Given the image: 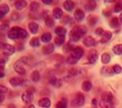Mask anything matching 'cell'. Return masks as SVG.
I'll return each instance as SVG.
<instances>
[{"mask_svg":"<svg viewBox=\"0 0 122 108\" xmlns=\"http://www.w3.org/2000/svg\"><path fill=\"white\" fill-rule=\"evenodd\" d=\"M3 47H4V43L0 42V51H2V50H3Z\"/></svg>","mask_w":122,"mask_h":108,"instance_id":"obj_52","label":"cell"},{"mask_svg":"<svg viewBox=\"0 0 122 108\" xmlns=\"http://www.w3.org/2000/svg\"><path fill=\"white\" fill-rule=\"evenodd\" d=\"M27 6V3L25 0H17L15 2V8L17 10H24Z\"/></svg>","mask_w":122,"mask_h":108,"instance_id":"obj_12","label":"cell"},{"mask_svg":"<svg viewBox=\"0 0 122 108\" xmlns=\"http://www.w3.org/2000/svg\"><path fill=\"white\" fill-rule=\"evenodd\" d=\"M8 108H16V106L14 104H9L8 105Z\"/></svg>","mask_w":122,"mask_h":108,"instance_id":"obj_56","label":"cell"},{"mask_svg":"<svg viewBox=\"0 0 122 108\" xmlns=\"http://www.w3.org/2000/svg\"><path fill=\"white\" fill-rule=\"evenodd\" d=\"M54 0H42V2L44 4H47V5H50V4H52L53 3Z\"/></svg>","mask_w":122,"mask_h":108,"instance_id":"obj_49","label":"cell"},{"mask_svg":"<svg viewBox=\"0 0 122 108\" xmlns=\"http://www.w3.org/2000/svg\"><path fill=\"white\" fill-rule=\"evenodd\" d=\"M64 13H63V10L62 9H60V8H55L54 9V11H53V17L54 19H62Z\"/></svg>","mask_w":122,"mask_h":108,"instance_id":"obj_20","label":"cell"},{"mask_svg":"<svg viewBox=\"0 0 122 108\" xmlns=\"http://www.w3.org/2000/svg\"><path fill=\"white\" fill-rule=\"evenodd\" d=\"M10 1H13V0H10Z\"/></svg>","mask_w":122,"mask_h":108,"instance_id":"obj_60","label":"cell"},{"mask_svg":"<svg viewBox=\"0 0 122 108\" xmlns=\"http://www.w3.org/2000/svg\"><path fill=\"white\" fill-rule=\"evenodd\" d=\"M28 29L32 34H36L39 31V25L36 23H28Z\"/></svg>","mask_w":122,"mask_h":108,"instance_id":"obj_15","label":"cell"},{"mask_svg":"<svg viewBox=\"0 0 122 108\" xmlns=\"http://www.w3.org/2000/svg\"><path fill=\"white\" fill-rule=\"evenodd\" d=\"M66 21H68V17H66V18H65V19L63 21V23H67Z\"/></svg>","mask_w":122,"mask_h":108,"instance_id":"obj_55","label":"cell"},{"mask_svg":"<svg viewBox=\"0 0 122 108\" xmlns=\"http://www.w3.org/2000/svg\"><path fill=\"white\" fill-rule=\"evenodd\" d=\"M67 107V99H62L57 104L55 108H66Z\"/></svg>","mask_w":122,"mask_h":108,"instance_id":"obj_26","label":"cell"},{"mask_svg":"<svg viewBox=\"0 0 122 108\" xmlns=\"http://www.w3.org/2000/svg\"><path fill=\"white\" fill-rule=\"evenodd\" d=\"M91 89H92V83H91L90 81L83 82V84H82V90L84 92H89Z\"/></svg>","mask_w":122,"mask_h":108,"instance_id":"obj_28","label":"cell"},{"mask_svg":"<svg viewBox=\"0 0 122 108\" xmlns=\"http://www.w3.org/2000/svg\"><path fill=\"white\" fill-rule=\"evenodd\" d=\"M39 3L38 2H32L31 4H30L29 5V9H30V11H31V12H36L37 11V10L39 9Z\"/></svg>","mask_w":122,"mask_h":108,"instance_id":"obj_37","label":"cell"},{"mask_svg":"<svg viewBox=\"0 0 122 108\" xmlns=\"http://www.w3.org/2000/svg\"><path fill=\"white\" fill-rule=\"evenodd\" d=\"M27 63V57L26 56H23L20 60H18L15 63H14V69L15 71L20 74V75H25V70L24 68V65H25Z\"/></svg>","mask_w":122,"mask_h":108,"instance_id":"obj_2","label":"cell"},{"mask_svg":"<svg viewBox=\"0 0 122 108\" xmlns=\"http://www.w3.org/2000/svg\"><path fill=\"white\" fill-rule=\"evenodd\" d=\"M64 8L66 10L67 12L72 11L73 8H74V3H73V1H71V0H66V1L64 2Z\"/></svg>","mask_w":122,"mask_h":108,"instance_id":"obj_16","label":"cell"},{"mask_svg":"<svg viewBox=\"0 0 122 108\" xmlns=\"http://www.w3.org/2000/svg\"><path fill=\"white\" fill-rule=\"evenodd\" d=\"M76 73H77V70H76V69H74V68H70V69L68 70V76H70V77L75 76V75H76Z\"/></svg>","mask_w":122,"mask_h":108,"instance_id":"obj_42","label":"cell"},{"mask_svg":"<svg viewBox=\"0 0 122 108\" xmlns=\"http://www.w3.org/2000/svg\"><path fill=\"white\" fill-rule=\"evenodd\" d=\"M84 101H85V97H84L83 94L78 93L71 102V107L72 108H79L84 104Z\"/></svg>","mask_w":122,"mask_h":108,"instance_id":"obj_3","label":"cell"},{"mask_svg":"<svg viewBox=\"0 0 122 108\" xmlns=\"http://www.w3.org/2000/svg\"><path fill=\"white\" fill-rule=\"evenodd\" d=\"M102 100L114 103V96H113V94H111V93L106 92V93H104L103 94H102Z\"/></svg>","mask_w":122,"mask_h":108,"instance_id":"obj_7","label":"cell"},{"mask_svg":"<svg viewBox=\"0 0 122 108\" xmlns=\"http://www.w3.org/2000/svg\"><path fill=\"white\" fill-rule=\"evenodd\" d=\"M29 108H34V106H33V105H30V107H29Z\"/></svg>","mask_w":122,"mask_h":108,"instance_id":"obj_59","label":"cell"},{"mask_svg":"<svg viewBox=\"0 0 122 108\" xmlns=\"http://www.w3.org/2000/svg\"><path fill=\"white\" fill-rule=\"evenodd\" d=\"M4 17H5V15H4L3 13H1V12H0V21H2V19H4Z\"/></svg>","mask_w":122,"mask_h":108,"instance_id":"obj_51","label":"cell"},{"mask_svg":"<svg viewBox=\"0 0 122 108\" xmlns=\"http://www.w3.org/2000/svg\"><path fill=\"white\" fill-rule=\"evenodd\" d=\"M55 32L59 37H65V35L66 34V29L63 26H58L55 29Z\"/></svg>","mask_w":122,"mask_h":108,"instance_id":"obj_19","label":"cell"},{"mask_svg":"<svg viewBox=\"0 0 122 108\" xmlns=\"http://www.w3.org/2000/svg\"><path fill=\"white\" fill-rule=\"evenodd\" d=\"M9 11H10V9H9V6L7 4L4 3V4L0 5V12H1V13H3L4 15H6V14L9 13Z\"/></svg>","mask_w":122,"mask_h":108,"instance_id":"obj_36","label":"cell"},{"mask_svg":"<svg viewBox=\"0 0 122 108\" xmlns=\"http://www.w3.org/2000/svg\"><path fill=\"white\" fill-rule=\"evenodd\" d=\"M97 58H98V53H97V51L96 50H92V51L89 53V55H88V61H89V62L95 63L97 61Z\"/></svg>","mask_w":122,"mask_h":108,"instance_id":"obj_9","label":"cell"},{"mask_svg":"<svg viewBox=\"0 0 122 108\" xmlns=\"http://www.w3.org/2000/svg\"><path fill=\"white\" fill-rule=\"evenodd\" d=\"M34 92V88H32V87H29L28 89H27V92L26 93H28V94H32Z\"/></svg>","mask_w":122,"mask_h":108,"instance_id":"obj_50","label":"cell"},{"mask_svg":"<svg viewBox=\"0 0 122 108\" xmlns=\"http://www.w3.org/2000/svg\"><path fill=\"white\" fill-rule=\"evenodd\" d=\"M11 18H12V19H13V21H17V19L20 18V15H19L17 12H13V13H12V16H11Z\"/></svg>","mask_w":122,"mask_h":108,"instance_id":"obj_45","label":"cell"},{"mask_svg":"<svg viewBox=\"0 0 122 108\" xmlns=\"http://www.w3.org/2000/svg\"><path fill=\"white\" fill-rule=\"evenodd\" d=\"M87 22L91 26H93L98 23V18L95 17V16H89L88 19H87Z\"/></svg>","mask_w":122,"mask_h":108,"instance_id":"obj_30","label":"cell"},{"mask_svg":"<svg viewBox=\"0 0 122 108\" xmlns=\"http://www.w3.org/2000/svg\"><path fill=\"white\" fill-rule=\"evenodd\" d=\"M38 104L43 108H49L51 106V100L48 99V97H43V99H41L39 100Z\"/></svg>","mask_w":122,"mask_h":108,"instance_id":"obj_14","label":"cell"},{"mask_svg":"<svg viewBox=\"0 0 122 108\" xmlns=\"http://www.w3.org/2000/svg\"><path fill=\"white\" fill-rule=\"evenodd\" d=\"M65 43V37H57L55 39V45L56 46H62Z\"/></svg>","mask_w":122,"mask_h":108,"instance_id":"obj_41","label":"cell"},{"mask_svg":"<svg viewBox=\"0 0 122 108\" xmlns=\"http://www.w3.org/2000/svg\"><path fill=\"white\" fill-rule=\"evenodd\" d=\"M30 77H31V80H32V82H34V83H36V82H38L39 80H40V73H39V71H33L32 73H31V75H30Z\"/></svg>","mask_w":122,"mask_h":108,"instance_id":"obj_29","label":"cell"},{"mask_svg":"<svg viewBox=\"0 0 122 108\" xmlns=\"http://www.w3.org/2000/svg\"><path fill=\"white\" fill-rule=\"evenodd\" d=\"M97 103H98V102H97V99H93V104H94V105H96Z\"/></svg>","mask_w":122,"mask_h":108,"instance_id":"obj_58","label":"cell"},{"mask_svg":"<svg viewBox=\"0 0 122 108\" xmlns=\"http://www.w3.org/2000/svg\"><path fill=\"white\" fill-rule=\"evenodd\" d=\"M111 69H112L113 74H119V73L122 72V67H121L120 65H118V64L113 65L112 67H111Z\"/></svg>","mask_w":122,"mask_h":108,"instance_id":"obj_39","label":"cell"},{"mask_svg":"<svg viewBox=\"0 0 122 108\" xmlns=\"http://www.w3.org/2000/svg\"><path fill=\"white\" fill-rule=\"evenodd\" d=\"M45 24H46L48 27H52V26H54L55 22H54V19H53L52 18L49 17V18H47V19H45Z\"/></svg>","mask_w":122,"mask_h":108,"instance_id":"obj_40","label":"cell"},{"mask_svg":"<svg viewBox=\"0 0 122 108\" xmlns=\"http://www.w3.org/2000/svg\"><path fill=\"white\" fill-rule=\"evenodd\" d=\"M83 44L86 47H93V46H95L96 41H95V39L92 36H87V37H85L83 39Z\"/></svg>","mask_w":122,"mask_h":108,"instance_id":"obj_8","label":"cell"},{"mask_svg":"<svg viewBox=\"0 0 122 108\" xmlns=\"http://www.w3.org/2000/svg\"><path fill=\"white\" fill-rule=\"evenodd\" d=\"M95 33H96L97 35H103V34L105 33V31H104V29L102 28V27H99V28H97V29H96Z\"/></svg>","mask_w":122,"mask_h":108,"instance_id":"obj_43","label":"cell"},{"mask_svg":"<svg viewBox=\"0 0 122 108\" xmlns=\"http://www.w3.org/2000/svg\"><path fill=\"white\" fill-rule=\"evenodd\" d=\"M112 51L115 55L117 56H120L122 55V44H118V45H115L112 49Z\"/></svg>","mask_w":122,"mask_h":108,"instance_id":"obj_32","label":"cell"},{"mask_svg":"<svg viewBox=\"0 0 122 108\" xmlns=\"http://www.w3.org/2000/svg\"><path fill=\"white\" fill-rule=\"evenodd\" d=\"M15 51H16L15 46H13V45H11V44H4L3 50H2V52H3V55H4V56H9L13 55V54L15 53Z\"/></svg>","mask_w":122,"mask_h":108,"instance_id":"obj_4","label":"cell"},{"mask_svg":"<svg viewBox=\"0 0 122 108\" xmlns=\"http://www.w3.org/2000/svg\"><path fill=\"white\" fill-rule=\"evenodd\" d=\"M49 14H50L49 11H43V12H42V18L46 19L47 18H49Z\"/></svg>","mask_w":122,"mask_h":108,"instance_id":"obj_47","label":"cell"},{"mask_svg":"<svg viewBox=\"0 0 122 108\" xmlns=\"http://www.w3.org/2000/svg\"><path fill=\"white\" fill-rule=\"evenodd\" d=\"M99 105L101 108H114V103L112 102H107V101H105V100H101L99 102Z\"/></svg>","mask_w":122,"mask_h":108,"instance_id":"obj_23","label":"cell"},{"mask_svg":"<svg viewBox=\"0 0 122 108\" xmlns=\"http://www.w3.org/2000/svg\"><path fill=\"white\" fill-rule=\"evenodd\" d=\"M6 30H8V23H6V24L4 23L2 25H0V32H4Z\"/></svg>","mask_w":122,"mask_h":108,"instance_id":"obj_44","label":"cell"},{"mask_svg":"<svg viewBox=\"0 0 122 108\" xmlns=\"http://www.w3.org/2000/svg\"><path fill=\"white\" fill-rule=\"evenodd\" d=\"M84 17H85V15H84L82 10L77 9L76 11H75V13H74V19H76L77 22H82L83 19H84Z\"/></svg>","mask_w":122,"mask_h":108,"instance_id":"obj_13","label":"cell"},{"mask_svg":"<svg viewBox=\"0 0 122 108\" xmlns=\"http://www.w3.org/2000/svg\"><path fill=\"white\" fill-rule=\"evenodd\" d=\"M10 84H11L13 87H18V86L23 85V81L18 77H13L10 79Z\"/></svg>","mask_w":122,"mask_h":108,"instance_id":"obj_21","label":"cell"},{"mask_svg":"<svg viewBox=\"0 0 122 108\" xmlns=\"http://www.w3.org/2000/svg\"><path fill=\"white\" fill-rule=\"evenodd\" d=\"M120 21H119V19H117V18H113V19H111V21H110V26L112 27V28H116V27H118L119 25H120Z\"/></svg>","mask_w":122,"mask_h":108,"instance_id":"obj_31","label":"cell"},{"mask_svg":"<svg viewBox=\"0 0 122 108\" xmlns=\"http://www.w3.org/2000/svg\"><path fill=\"white\" fill-rule=\"evenodd\" d=\"M115 0H105V2L106 3H112V2H114Z\"/></svg>","mask_w":122,"mask_h":108,"instance_id":"obj_53","label":"cell"},{"mask_svg":"<svg viewBox=\"0 0 122 108\" xmlns=\"http://www.w3.org/2000/svg\"><path fill=\"white\" fill-rule=\"evenodd\" d=\"M96 7H97V3H96L95 0H89V1L85 4V9L89 12L94 11L96 9Z\"/></svg>","mask_w":122,"mask_h":108,"instance_id":"obj_10","label":"cell"},{"mask_svg":"<svg viewBox=\"0 0 122 108\" xmlns=\"http://www.w3.org/2000/svg\"><path fill=\"white\" fill-rule=\"evenodd\" d=\"M50 84L53 85L56 88H59V87L62 86V81H61L60 79H58V78L55 77V76H51L50 77Z\"/></svg>","mask_w":122,"mask_h":108,"instance_id":"obj_18","label":"cell"},{"mask_svg":"<svg viewBox=\"0 0 122 108\" xmlns=\"http://www.w3.org/2000/svg\"><path fill=\"white\" fill-rule=\"evenodd\" d=\"M5 64H6V60L0 57V78H3L5 75V71H4Z\"/></svg>","mask_w":122,"mask_h":108,"instance_id":"obj_24","label":"cell"},{"mask_svg":"<svg viewBox=\"0 0 122 108\" xmlns=\"http://www.w3.org/2000/svg\"><path fill=\"white\" fill-rule=\"evenodd\" d=\"M111 36H112V34H111V32H109V31L105 32V33L103 34V37H102V39H101V43H103V44L107 43V42L110 40Z\"/></svg>","mask_w":122,"mask_h":108,"instance_id":"obj_22","label":"cell"},{"mask_svg":"<svg viewBox=\"0 0 122 108\" xmlns=\"http://www.w3.org/2000/svg\"><path fill=\"white\" fill-rule=\"evenodd\" d=\"M71 55H72L73 56H75L77 60H80V58L82 57L83 55H84V51H83L82 48L76 47V48H73V50L71 51Z\"/></svg>","mask_w":122,"mask_h":108,"instance_id":"obj_6","label":"cell"},{"mask_svg":"<svg viewBox=\"0 0 122 108\" xmlns=\"http://www.w3.org/2000/svg\"><path fill=\"white\" fill-rule=\"evenodd\" d=\"M54 50H55L54 45H52V44H48V45H46V46L43 48L42 52H43L44 55H51V54L54 52Z\"/></svg>","mask_w":122,"mask_h":108,"instance_id":"obj_17","label":"cell"},{"mask_svg":"<svg viewBox=\"0 0 122 108\" xmlns=\"http://www.w3.org/2000/svg\"><path fill=\"white\" fill-rule=\"evenodd\" d=\"M87 32V27L85 25H77L75 26L71 32H70V38L74 42H78Z\"/></svg>","mask_w":122,"mask_h":108,"instance_id":"obj_1","label":"cell"},{"mask_svg":"<svg viewBox=\"0 0 122 108\" xmlns=\"http://www.w3.org/2000/svg\"><path fill=\"white\" fill-rule=\"evenodd\" d=\"M27 37V32L26 30H25L24 28L20 27V31H19V39H25Z\"/></svg>","mask_w":122,"mask_h":108,"instance_id":"obj_38","label":"cell"},{"mask_svg":"<svg viewBox=\"0 0 122 108\" xmlns=\"http://www.w3.org/2000/svg\"><path fill=\"white\" fill-rule=\"evenodd\" d=\"M101 61H102V62H103L104 64L108 63L110 61V56L108 54H107V53L103 54V55H102V57H101Z\"/></svg>","mask_w":122,"mask_h":108,"instance_id":"obj_33","label":"cell"},{"mask_svg":"<svg viewBox=\"0 0 122 108\" xmlns=\"http://www.w3.org/2000/svg\"><path fill=\"white\" fill-rule=\"evenodd\" d=\"M0 91L3 92L4 94H7V93H8V88H6V87L3 86V85H0Z\"/></svg>","mask_w":122,"mask_h":108,"instance_id":"obj_46","label":"cell"},{"mask_svg":"<svg viewBox=\"0 0 122 108\" xmlns=\"http://www.w3.org/2000/svg\"><path fill=\"white\" fill-rule=\"evenodd\" d=\"M51 40H52V35H51V33H48V32H45L42 34L41 36V41L43 43H48L50 42Z\"/></svg>","mask_w":122,"mask_h":108,"instance_id":"obj_25","label":"cell"},{"mask_svg":"<svg viewBox=\"0 0 122 108\" xmlns=\"http://www.w3.org/2000/svg\"><path fill=\"white\" fill-rule=\"evenodd\" d=\"M119 21H120V23H122V12H121V14L119 16Z\"/></svg>","mask_w":122,"mask_h":108,"instance_id":"obj_57","label":"cell"},{"mask_svg":"<svg viewBox=\"0 0 122 108\" xmlns=\"http://www.w3.org/2000/svg\"><path fill=\"white\" fill-rule=\"evenodd\" d=\"M22 99H23V101H24L25 103L28 104V103H30V102L32 101V99H33V94H28V93H24V94H22Z\"/></svg>","mask_w":122,"mask_h":108,"instance_id":"obj_11","label":"cell"},{"mask_svg":"<svg viewBox=\"0 0 122 108\" xmlns=\"http://www.w3.org/2000/svg\"><path fill=\"white\" fill-rule=\"evenodd\" d=\"M104 14H105L106 17H109L110 16V12H108V11L107 12H104Z\"/></svg>","mask_w":122,"mask_h":108,"instance_id":"obj_54","label":"cell"},{"mask_svg":"<svg viewBox=\"0 0 122 108\" xmlns=\"http://www.w3.org/2000/svg\"><path fill=\"white\" fill-rule=\"evenodd\" d=\"M19 31H20V27L14 26L8 30L7 35L10 39H18L19 38Z\"/></svg>","mask_w":122,"mask_h":108,"instance_id":"obj_5","label":"cell"},{"mask_svg":"<svg viewBox=\"0 0 122 108\" xmlns=\"http://www.w3.org/2000/svg\"><path fill=\"white\" fill-rule=\"evenodd\" d=\"M5 94H4L3 92L0 91V102H2V101L5 99Z\"/></svg>","mask_w":122,"mask_h":108,"instance_id":"obj_48","label":"cell"},{"mask_svg":"<svg viewBox=\"0 0 122 108\" xmlns=\"http://www.w3.org/2000/svg\"><path fill=\"white\" fill-rule=\"evenodd\" d=\"M113 10H114L115 13H118V12L122 11V0H118V1L116 2V4L114 5Z\"/></svg>","mask_w":122,"mask_h":108,"instance_id":"obj_35","label":"cell"},{"mask_svg":"<svg viewBox=\"0 0 122 108\" xmlns=\"http://www.w3.org/2000/svg\"><path fill=\"white\" fill-rule=\"evenodd\" d=\"M29 45L31 46V47H33V48L39 47L40 46V40H39V38H37V37L32 38L31 40H30V42H29Z\"/></svg>","mask_w":122,"mask_h":108,"instance_id":"obj_34","label":"cell"},{"mask_svg":"<svg viewBox=\"0 0 122 108\" xmlns=\"http://www.w3.org/2000/svg\"><path fill=\"white\" fill-rule=\"evenodd\" d=\"M78 61H79V60H77V58H76L75 56H73L71 54H70V55L66 57V62H67L68 64H76Z\"/></svg>","mask_w":122,"mask_h":108,"instance_id":"obj_27","label":"cell"}]
</instances>
